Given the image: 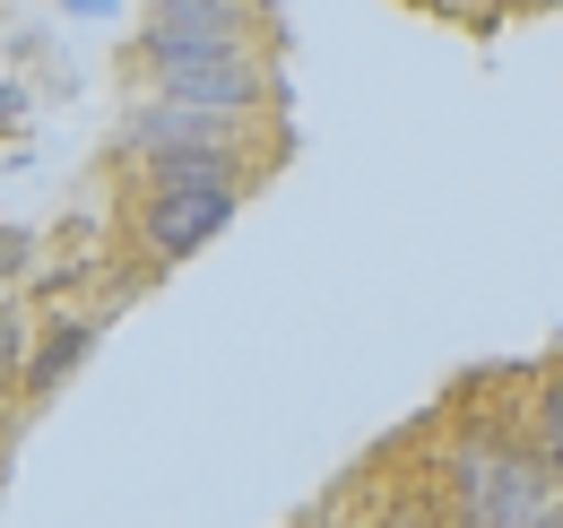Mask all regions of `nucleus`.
<instances>
[{
  "label": "nucleus",
  "mask_w": 563,
  "mask_h": 528,
  "mask_svg": "<svg viewBox=\"0 0 563 528\" xmlns=\"http://www.w3.org/2000/svg\"><path fill=\"white\" fill-rule=\"evenodd\" d=\"M269 183V156H147L140 165V252L147 268H183L243 217Z\"/></svg>",
  "instance_id": "obj_1"
},
{
  "label": "nucleus",
  "mask_w": 563,
  "mask_h": 528,
  "mask_svg": "<svg viewBox=\"0 0 563 528\" xmlns=\"http://www.w3.org/2000/svg\"><path fill=\"white\" fill-rule=\"evenodd\" d=\"M555 512V476L538 468V451L468 433L451 451V528H547Z\"/></svg>",
  "instance_id": "obj_2"
},
{
  "label": "nucleus",
  "mask_w": 563,
  "mask_h": 528,
  "mask_svg": "<svg viewBox=\"0 0 563 528\" xmlns=\"http://www.w3.org/2000/svg\"><path fill=\"white\" fill-rule=\"evenodd\" d=\"M147 96L165 105H209V113H243V122H286V69L278 53H165L140 62Z\"/></svg>",
  "instance_id": "obj_3"
},
{
  "label": "nucleus",
  "mask_w": 563,
  "mask_h": 528,
  "mask_svg": "<svg viewBox=\"0 0 563 528\" xmlns=\"http://www.w3.org/2000/svg\"><path fill=\"white\" fill-rule=\"evenodd\" d=\"M122 156L147 165V156H286V122H243V113H209V105H165V96H140L122 113Z\"/></svg>",
  "instance_id": "obj_4"
},
{
  "label": "nucleus",
  "mask_w": 563,
  "mask_h": 528,
  "mask_svg": "<svg viewBox=\"0 0 563 528\" xmlns=\"http://www.w3.org/2000/svg\"><path fill=\"white\" fill-rule=\"evenodd\" d=\"M278 53V18L261 0H140V35L122 62H165V53Z\"/></svg>",
  "instance_id": "obj_5"
},
{
  "label": "nucleus",
  "mask_w": 563,
  "mask_h": 528,
  "mask_svg": "<svg viewBox=\"0 0 563 528\" xmlns=\"http://www.w3.org/2000/svg\"><path fill=\"white\" fill-rule=\"evenodd\" d=\"M104 338V312H53L44 330H26V355H18V407H44L78 382V364L96 355Z\"/></svg>",
  "instance_id": "obj_6"
},
{
  "label": "nucleus",
  "mask_w": 563,
  "mask_h": 528,
  "mask_svg": "<svg viewBox=\"0 0 563 528\" xmlns=\"http://www.w3.org/2000/svg\"><path fill=\"white\" fill-rule=\"evenodd\" d=\"M529 451H538V468L563 485V382H538V407H529Z\"/></svg>",
  "instance_id": "obj_7"
},
{
  "label": "nucleus",
  "mask_w": 563,
  "mask_h": 528,
  "mask_svg": "<svg viewBox=\"0 0 563 528\" xmlns=\"http://www.w3.org/2000/svg\"><path fill=\"white\" fill-rule=\"evenodd\" d=\"M18 355H26V312L0 304V398H18Z\"/></svg>",
  "instance_id": "obj_8"
},
{
  "label": "nucleus",
  "mask_w": 563,
  "mask_h": 528,
  "mask_svg": "<svg viewBox=\"0 0 563 528\" xmlns=\"http://www.w3.org/2000/svg\"><path fill=\"white\" fill-rule=\"evenodd\" d=\"M35 268H44L35 234H26V226H0V286H9V277H35Z\"/></svg>",
  "instance_id": "obj_9"
},
{
  "label": "nucleus",
  "mask_w": 563,
  "mask_h": 528,
  "mask_svg": "<svg viewBox=\"0 0 563 528\" xmlns=\"http://www.w3.org/2000/svg\"><path fill=\"white\" fill-rule=\"evenodd\" d=\"M26 113H35V96H26L18 78H0V139H18V131H26Z\"/></svg>",
  "instance_id": "obj_10"
},
{
  "label": "nucleus",
  "mask_w": 563,
  "mask_h": 528,
  "mask_svg": "<svg viewBox=\"0 0 563 528\" xmlns=\"http://www.w3.org/2000/svg\"><path fill=\"white\" fill-rule=\"evenodd\" d=\"M53 18H70V26H113L122 0H53Z\"/></svg>",
  "instance_id": "obj_11"
},
{
  "label": "nucleus",
  "mask_w": 563,
  "mask_h": 528,
  "mask_svg": "<svg viewBox=\"0 0 563 528\" xmlns=\"http://www.w3.org/2000/svg\"><path fill=\"white\" fill-rule=\"evenodd\" d=\"M424 9H442V18H468L477 35H486L494 18H503V0H424Z\"/></svg>",
  "instance_id": "obj_12"
},
{
  "label": "nucleus",
  "mask_w": 563,
  "mask_h": 528,
  "mask_svg": "<svg viewBox=\"0 0 563 528\" xmlns=\"http://www.w3.org/2000/svg\"><path fill=\"white\" fill-rule=\"evenodd\" d=\"M547 528H563V512H547Z\"/></svg>",
  "instance_id": "obj_13"
},
{
  "label": "nucleus",
  "mask_w": 563,
  "mask_h": 528,
  "mask_svg": "<svg viewBox=\"0 0 563 528\" xmlns=\"http://www.w3.org/2000/svg\"><path fill=\"white\" fill-rule=\"evenodd\" d=\"M0 18H9V0H0Z\"/></svg>",
  "instance_id": "obj_14"
}]
</instances>
